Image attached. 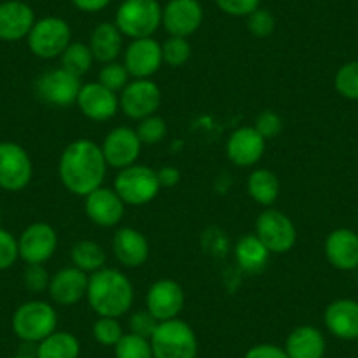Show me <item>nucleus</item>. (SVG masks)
<instances>
[{"mask_svg": "<svg viewBox=\"0 0 358 358\" xmlns=\"http://www.w3.org/2000/svg\"><path fill=\"white\" fill-rule=\"evenodd\" d=\"M129 71L123 64H118V62H109V64H104V67L99 72V83L104 85L106 88L113 90V92H122L127 85H129Z\"/></svg>", "mask_w": 358, "mask_h": 358, "instance_id": "36", "label": "nucleus"}, {"mask_svg": "<svg viewBox=\"0 0 358 358\" xmlns=\"http://www.w3.org/2000/svg\"><path fill=\"white\" fill-rule=\"evenodd\" d=\"M34 167L25 148L16 143H0V188L20 192L29 187Z\"/></svg>", "mask_w": 358, "mask_h": 358, "instance_id": "9", "label": "nucleus"}, {"mask_svg": "<svg viewBox=\"0 0 358 358\" xmlns=\"http://www.w3.org/2000/svg\"><path fill=\"white\" fill-rule=\"evenodd\" d=\"M162 92L150 79H134L120 95V109L132 120H144L160 108Z\"/></svg>", "mask_w": 358, "mask_h": 358, "instance_id": "11", "label": "nucleus"}, {"mask_svg": "<svg viewBox=\"0 0 358 358\" xmlns=\"http://www.w3.org/2000/svg\"><path fill=\"white\" fill-rule=\"evenodd\" d=\"M136 132L143 144H158L164 139L165 134H167V125H165L164 118H160L157 115H151L148 118L141 120Z\"/></svg>", "mask_w": 358, "mask_h": 358, "instance_id": "37", "label": "nucleus"}, {"mask_svg": "<svg viewBox=\"0 0 358 358\" xmlns=\"http://www.w3.org/2000/svg\"><path fill=\"white\" fill-rule=\"evenodd\" d=\"M243 358H288L285 348L276 346V344H257V346L250 348L244 353Z\"/></svg>", "mask_w": 358, "mask_h": 358, "instance_id": "44", "label": "nucleus"}, {"mask_svg": "<svg viewBox=\"0 0 358 358\" xmlns=\"http://www.w3.org/2000/svg\"><path fill=\"white\" fill-rule=\"evenodd\" d=\"M13 330L25 343H41L57 330V311L44 301H29L13 315Z\"/></svg>", "mask_w": 358, "mask_h": 358, "instance_id": "5", "label": "nucleus"}, {"mask_svg": "<svg viewBox=\"0 0 358 358\" xmlns=\"http://www.w3.org/2000/svg\"><path fill=\"white\" fill-rule=\"evenodd\" d=\"M92 334H94L95 341L102 346H113L118 344V341L123 337L122 323L118 318H109V316H99L97 322L92 327Z\"/></svg>", "mask_w": 358, "mask_h": 358, "instance_id": "35", "label": "nucleus"}, {"mask_svg": "<svg viewBox=\"0 0 358 358\" xmlns=\"http://www.w3.org/2000/svg\"><path fill=\"white\" fill-rule=\"evenodd\" d=\"M0 216H2V213H0Z\"/></svg>", "mask_w": 358, "mask_h": 358, "instance_id": "48", "label": "nucleus"}, {"mask_svg": "<svg viewBox=\"0 0 358 358\" xmlns=\"http://www.w3.org/2000/svg\"><path fill=\"white\" fill-rule=\"evenodd\" d=\"M162 64H164L162 44L151 37L134 39L127 48L125 62H123L134 79H148L155 72H158Z\"/></svg>", "mask_w": 358, "mask_h": 358, "instance_id": "17", "label": "nucleus"}, {"mask_svg": "<svg viewBox=\"0 0 358 358\" xmlns=\"http://www.w3.org/2000/svg\"><path fill=\"white\" fill-rule=\"evenodd\" d=\"M58 246V236L50 223L37 222L27 227L18 239L20 258L27 265L44 264L53 257Z\"/></svg>", "mask_w": 358, "mask_h": 358, "instance_id": "12", "label": "nucleus"}, {"mask_svg": "<svg viewBox=\"0 0 358 358\" xmlns=\"http://www.w3.org/2000/svg\"><path fill=\"white\" fill-rule=\"evenodd\" d=\"M71 258L74 262V267L81 268L85 273H97L104 268L106 251L101 244L94 241H79L72 246Z\"/></svg>", "mask_w": 358, "mask_h": 358, "instance_id": "30", "label": "nucleus"}, {"mask_svg": "<svg viewBox=\"0 0 358 358\" xmlns=\"http://www.w3.org/2000/svg\"><path fill=\"white\" fill-rule=\"evenodd\" d=\"M255 236L264 243L271 253H288L297 241V229L285 213L278 209H265L258 215Z\"/></svg>", "mask_w": 358, "mask_h": 358, "instance_id": "8", "label": "nucleus"}, {"mask_svg": "<svg viewBox=\"0 0 358 358\" xmlns=\"http://www.w3.org/2000/svg\"><path fill=\"white\" fill-rule=\"evenodd\" d=\"M81 79L67 72L65 69H51L39 76L36 81V92L41 101L57 108H67L76 104L81 92Z\"/></svg>", "mask_w": 358, "mask_h": 358, "instance_id": "10", "label": "nucleus"}, {"mask_svg": "<svg viewBox=\"0 0 358 358\" xmlns=\"http://www.w3.org/2000/svg\"><path fill=\"white\" fill-rule=\"evenodd\" d=\"M50 281L51 278L43 264L27 265L25 273H23V285H25L30 292L39 294V292L48 290V288H50Z\"/></svg>", "mask_w": 358, "mask_h": 358, "instance_id": "39", "label": "nucleus"}, {"mask_svg": "<svg viewBox=\"0 0 358 358\" xmlns=\"http://www.w3.org/2000/svg\"><path fill=\"white\" fill-rule=\"evenodd\" d=\"M88 280L85 271L78 267H65L58 271L50 281V297L58 306H74L86 297L88 292Z\"/></svg>", "mask_w": 358, "mask_h": 358, "instance_id": "20", "label": "nucleus"}, {"mask_svg": "<svg viewBox=\"0 0 358 358\" xmlns=\"http://www.w3.org/2000/svg\"><path fill=\"white\" fill-rule=\"evenodd\" d=\"M158 320L151 315L150 311H139L136 315H132L130 318V332L137 334L141 337H146V339H151L153 332L158 327Z\"/></svg>", "mask_w": 358, "mask_h": 358, "instance_id": "42", "label": "nucleus"}, {"mask_svg": "<svg viewBox=\"0 0 358 358\" xmlns=\"http://www.w3.org/2000/svg\"><path fill=\"white\" fill-rule=\"evenodd\" d=\"M88 46L95 60L102 62V64H109V62H115L122 53L123 34L120 32L115 23H101L92 32Z\"/></svg>", "mask_w": 358, "mask_h": 358, "instance_id": "26", "label": "nucleus"}, {"mask_svg": "<svg viewBox=\"0 0 358 358\" xmlns=\"http://www.w3.org/2000/svg\"><path fill=\"white\" fill-rule=\"evenodd\" d=\"M246 25L248 30L255 37H268L276 29V20H274V15L271 11L258 8L257 11H253L248 16Z\"/></svg>", "mask_w": 358, "mask_h": 358, "instance_id": "38", "label": "nucleus"}, {"mask_svg": "<svg viewBox=\"0 0 358 358\" xmlns=\"http://www.w3.org/2000/svg\"><path fill=\"white\" fill-rule=\"evenodd\" d=\"M101 148L109 167L122 171V169L136 164L141 155L143 143H141L139 136L134 129L118 127L106 136L104 144Z\"/></svg>", "mask_w": 358, "mask_h": 358, "instance_id": "14", "label": "nucleus"}, {"mask_svg": "<svg viewBox=\"0 0 358 358\" xmlns=\"http://www.w3.org/2000/svg\"><path fill=\"white\" fill-rule=\"evenodd\" d=\"M111 0H72V4L85 13H99L109 6Z\"/></svg>", "mask_w": 358, "mask_h": 358, "instance_id": "46", "label": "nucleus"}, {"mask_svg": "<svg viewBox=\"0 0 358 358\" xmlns=\"http://www.w3.org/2000/svg\"><path fill=\"white\" fill-rule=\"evenodd\" d=\"M268 255H271V251L264 246V243L255 234L243 236L236 246L237 264L243 271L250 274L260 273L262 268L267 265Z\"/></svg>", "mask_w": 358, "mask_h": 358, "instance_id": "27", "label": "nucleus"}, {"mask_svg": "<svg viewBox=\"0 0 358 358\" xmlns=\"http://www.w3.org/2000/svg\"><path fill=\"white\" fill-rule=\"evenodd\" d=\"M248 194L257 204L273 206L280 195V179L268 169H257L248 178Z\"/></svg>", "mask_w": 358, "mask_h": 358, "instance_id": "28", "label": "nucleus"}, {"mask_svg": "<svg viewBox=\"0 0 358 358\" xmlns=\"http://www.w3.org/2000/svg\"><path fill=\"white\" fill-rule=\"evenodd\" d=\"M192 57V44L187 37L171 36L162 44V58L171 67H181Z\"/></svg>", "mask_w": 358, "mask_h": 358, "instance_id": "33", "label": "nucleus"}, {"mask_svg": "<svg viewBox=\"0 0 358 358\" xmlns=\"http://www.w3.org/2000/svg\"><path fill=\"white\" fill-rule=\"evenodd\" d=\"M113 251L123 267H141L150 257V243L143 232L123 227L113 237Z\"/></svg>", "mask_w": 358, "mask_h": 358, "instance_id": "22", "label": "nucleus"}, {"mask_svg": "<svg viewBox=\"0 0 358 358\" xmlns=\"http://www.w3.org/2000/svg\"><path fill=\"white\" fill-rule=\"evenodd\" d=\"M116 358H153L151 343L146 337L137 334H123L122 339L115 346Z\"/></svg>", "mask_w": 358, "mask_h": 358, "instance_id": "32", "label": "nucleus"}, {"mask_svg": "<svg viewBox=\"0 0 358 358\" xmlns=\"http://www.w3.org/2000/svg\"><path fill=\"white\" fill-rule=\"evenodd\" d=\"M83 115L94 122H108L118 113L120 97L101 83H86L76 101Z\"/></svg>", "mask_w": 358, "mask_h": 358, "instance_id": "16", "label": "nucleus"}, {"mask_svg": "<svg viewBox=\"0 0 358 358\" xmlns=\"http://www.w3.org/2000/svg\"><path fill=\"white\" fill-rule=\"evenodd\" d=\"M336 90L344 99L358 101V62L344 64L334 79Z\"/></svg>", "mask_w": 358, "mask_h": 358, "instance_id": "34", "label": "nucleus"}, {"mask_svg": "<svg viewBox=\"0 0 358 358\" xmlns=\"http://www.w3.org/2000/svg\"><path fill=\"white\" fill-rule=\"evenodd\" d=\"M327 343L316 327L302 325L292 330L285 343L288 358H323Z\"/></svg>", "mask_w": 358, "mask_h": 358, "instance_id": "25", "label": "nucleus"}, {"mask_svg": "<svg viewBox=\"0 0 358 358\" xmlns=\"http://www.w3.org/2000/svg\"><path fill=\"white\" fill-rule=\"evenodd\" d=\"M160 181L155 169L148 165H130L120 171L115 179V192L125 206H144L160 192Z\"/></svg>", "mask_w": 358, "mask_h": 358, "instance_id": "6", "label": "nucleus"}, {"mask_svg": "<svg viewBox=\"0 0 358 358\" xmlns=\"http://www.w3.org/2000/svg\"><path fill=\"white\" fill-rule=\"evenodd\" d=\"M81 344L71 332H57L37 343L36 358H79Z\"/></svg>", "mask_w": 358, "mask_h": 358, "instance_id": "29", "label": "nucleus"}, {"mask_svg": "<svg viewBox=\"0 0 358 358\" xmlns=\"http://www.w3.org/2000/svg\"><path fill=\"white\" fill-rule=\"evenodd\" d=\"M265 151V139L255 127H241L230 134L227 143V155L237 167H250L260 162Z\"/></svg>", "mask_w": 358, "mask_h": 358, "instance_id": "21", "label": "nucleus"}, {"mask_svg": "<svg viewBox=\"0 0 358 358\" xmlns=\"http://www.w3.org/2000/svg\"><path fill=\"white\" fill-rule=\"evenodd\" d=\"M102 148L94 141L79 139L69 144L60 157L58 176L71 194L86 197L102 187L108 171Z\"/></svg>", "mask_w": 358, "mask_h": 358, "instance_id": "1", "label": "nucleus"}, {"mask_svg": "<svg viewBox=\"0 0 358 358\" xmlns=\"http://www.w3.org/2000/svg\"><path fill=\"white\" fill-rule=\"evenodd\" d=\"M215 2L225 15L246 16V18L260 8V0H215Z\"/></svg>", "mask_w": 358, "mask_h": 358, "instance_id": "43", "label": "nucleus"}, {"mask_svg": "<svg viewBox=\"0 0 358 358\" xmlns=\"http://www.w3.org/2000/svg\"><path fill=\"white\" fill-rule=\"evenodd\" d=\"M185 292L174 280L155 281L146 294V308L158 322L178 318L183 311Z\"/></svg>", "mask_w": 358, "mask_h": 358, "instance_id": "15", "label": "nucleus"}, {"mask_svg": "<svg viewBox=\"0 0 358 358\" xmlns=\"http://www.w3.org/2000/svg\"><path fill=\"white\" fill-rule=\"evenodd\" d=\"M36 23L32 8L22 0H8L0 4V41L16 43L29 37Z\"/></svg>", "mask_w": 358, "mask_h": 358, "instance_id": "19", "label": "nucleus"}, {"mask_svg": "<svg viewBox=\"0 0 358 358\" xmlns=\"http://www.w3.org/2000/svg\"><path fill=\"white\" fill-rule=\"evenodd\" d=\"M325 325L339 339H358V302L351 299L334 301L325 311Z\"/></svg>", "mask_w": 358, "mask_h": 358, "instance_id": "24", "label": "nucleus"}, {"mask_svg": "<svg viewBox=\"0 0 358 358\" xmlns=\"http://www.w3.org/2000/svg\"><path fill=\"white\" fill-rule=\"evenodd\" d=\"M13 358H36V357H27V355H20V357H13Z\"/></svg>", "mask_w": 358, "mask_h": 358, "instance_id": "47", "label": "nucleus"}, {"mask_svg": "<svg viewBox=\"0 0 358 358\" xmlns=\"http://www.w3.org/2000/svg\"><path fill=\"white\" fill-rule=\"evenodd\" d=\"M115 25L130 39L151 37L162 25V8L157 0H125L116 11Z\"/></svg>", "mask_w": 358, "mask_h": 358, "instance_id": "4", "label": "nucleus"}, {"mask_svg": "<svg viewBox=\"0 0 358 358\" xmlns=\"http://www.w3.org/2000/svg\"><path fill=\"white\" fill-rule=\"evenodd\" d=\"M18 258V239L8 230L0 229V271L13 267Z\"/></svg>", "mask_w": 358, "mask_h": 358, "instance_id": "40", "label": "nucleus"}, {"mask_svg": "<svg viewBox=\"0 0 358 358\" xmlns=\"http://www.w3.org/2000/svg\"><path fill=\"white\" fill-rule=\"evenodd\" d=\"M62 69H65L67 72L74 74L76 78L81 79V76H85L86 72L92 69V64H94V55H92V50L90 46L81 43H71L67 46V50L62 53Z\"/></svg>", "mask_w": 358, "mask_h": 358, "instance_id": "31", "label": "nucleus"}, {"mask_svg": "<svg viewBox=\"0 0 358 358\" xmlns=\"http://www.w3.org/2000/svg\"><path fill=\"white\" fill-rule=\"evenodd\" d=\"M158 174V181H160V187L165 188H172L179 183V179H181V172L179 169L172 167V165H165L162 167L160 171H157Z\"/></svg>", "mask_w": 358, "mask_h": 358, "instance_id": "45", "label": "nucleus"}, {"mask_svg": "<svg viewBox=\"0 0 358 358\" xmlns=\"http://www.w3.org/2000/svg\"><path fill=\"white\" fill-rule=\"evenodd\" d=\"M283 129V123H281V116L276 115L274 111H264L258 115L257 122H255V130L267 139H274L278 134Z\"/></svg>", "mask_w": 358, "mask_h": 358, "instance_id": "41", "label": "nucleus"}, {"mask_svg": "<svg viewBox=\"0 0 358 358\" xmlns=\"http://www.w3.org/2000/svg\"><path fill=\"white\" fill-rule=\"evenodd\" d=\"M327 260L339 271L358 268V234L350 229H337L325 241Z\"/></svg>", "mask_w": 358, "mask_h": 358, "instance_id": "23", "label": "nucleus"}, {"mask_svg": "<svg viewBox=\"0 0 358 358\" xmlns=\"http://www.w3.org/2000/svg\"><path fill=\"white\" fill-rule=\"evenodd\" d=\"M150 343L153 358H197L199 353L194 329L178 318L158 323Z\"/></svg>", "mask_w": 358, "mask_h": 358, "instance_id": "3", "label": "nucleus"}, {"mask_svg": "<svg viewBox=\"0 0 358 358\" xmlns=\"http://www.w3.org/2000/svg\"><path fill=\"white\" fill-rule=\"evenodd\" d=\"M29 48L36 57L51 60L62 57L71 44V27L58 16H46L34 23L29 37Z\"/></svg>", "mask_w": 358, "mask_h": 358, "instance_id": "7", "label": "nucleus"}, {"mask_svg": "<svg viewBox=\"0 0 358 358\" xmlns=\"http://www.w3.org/2000/svg\"><path fill=\"white\" fill-rule=\"evenodd\" d=\"M86 215L95 225L99 227H115L122 222L125 215V202L120 199L115 188H97L85 197Z\"/></svg>", "mask_w": 358, "mask_h": 358, "instance_id": "18", "label": "nucleus"}, {"mask_svg": "<svg viewBox=\"0 0 358 358\" xmlns=\"http://www.w3.org/2000/svg\"><path fill=\"white\" fill-rule=\"evenodd\" d=\"M204 20V11L199 0H169L162 9V25L169 36L190 37L199 30Z\"/></svg>", "mask_w": 358, "mask_h": 358, "instance_id": "13", "label": "nucleus"}, {"mask_svg": "<svg viewBox=\"0 0 358 358\" xmlns=\"http://www.w3.org/2000/svg\"><path fill=\"white\" fill-rule=\"evenodd\" d=\"M86 299L99 316L120 318L132 308L134 287L118 268L104 267L90 276Z\"/></svg>", "mask_w": 358, "mask_h": 358, "instance_id": "2", "label": "nucleus"}]
</instances>
